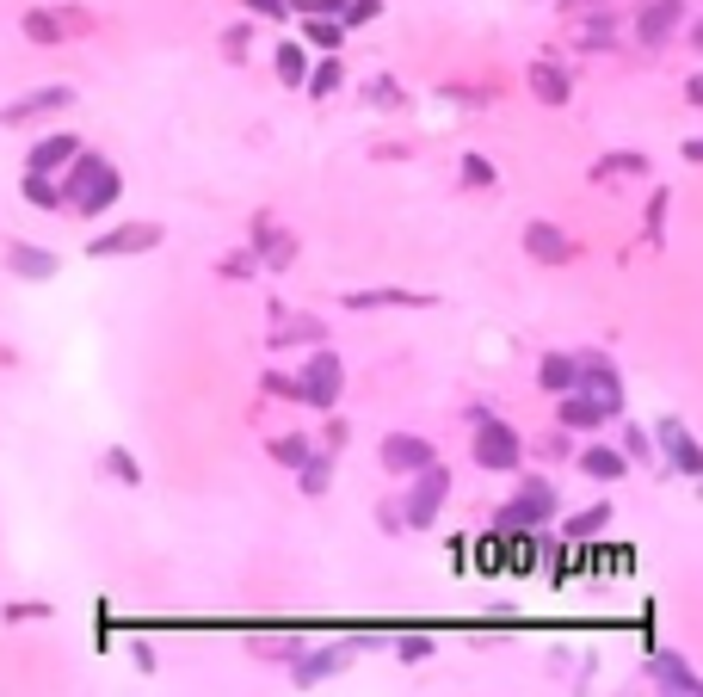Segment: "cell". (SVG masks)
I'll use <instances>...</instances> for the list:
<instances>
[{
	"mask_svg": "<svg viewBox=\"0 0 703 697\" xmlns=\"http://www.w3.org/2000/svg\"><path fill=\"white\" fill-rule=\"evenodd\" d=\"M62 204L68 210H81V216H99V210H111L124 198V173L111 167L105 155H87V149H74V161L62 167Z\"/></svg>",
	"mask_w": 703,
	"mask_h": 697,
	"instance_id": "1",
	"label": "cell"
},
{
	"mask_svg": "<svg viewBox=\"0 0 703 697\" xmlns=\"http://www.w3.org/2000/svg\"><path fill=\"white\" fill-rule=\"evenodd\" d=\"M574 389L592 395L611 420L623 414V377H617V364H611L605 352H580V358H574Z\"/></svg>",
	"mask_w": 703,
	"mask_h": 697,
	"instance_id": "2",
	"label": "cell"
},
{
	"mask_svg": "<svg viewBox=\"0 0 703 697\" xmlns=\"http://www.w3.org/2000/svg\"><path fill=\"white\" fill-rule=\"evenodd\" d=\"M340 395H346V364L333 358V352H315L303 364V377H296V401H309V408H340Z\"/></svg>",
	"mask_w": 703,
	"mask_h": 697,
	"instance_id": "3",
	"label": "cell"
},
{
	"mask_svg": "<svg viewBox=\"0 0 703 697\" xmlns=\"http://www.w3.org/2000/svg\"><path fill=\"white\" fill-rule=\"evenodd\" d=\"M444 494H451V475H444L438 463H420V469H414V482H407V506H401L407 531H426V525L438 519Z\"/></svg>",
	"mask_w": 703,
	"mask_h": 697,
	"instance_id": "4",
	"label": "cell"
},
{
	"mask_svg": "<svg viewBox=\"0 0 703 697\" xmlns=\"http://www.w3.org/2000/svg\"><path fill=\"white\" fill-rule=\"evenodd\" d=\"M518 457H525L518 432H512L506 420L475 414V463H481V469H518Z\"/></svg>",
	"mask_w": 703,
	"mask_h": 697,
	"instance_id": "5",
	"label": "cell"
},
{
	"mask_svg": "<svg viewBox=\"0 0 703 697\" xmlns=\"http://www.w3.org/2000/svg\"><path fill=\"white\" fill-rule=\"evenodd\" d=\"M543 519H555V488L549 482H525V488H518V500L500 506V531H531Z\"/></svg>",
	"mask_w": 703,
	"mask_h": 697,
	"instance_id": "6",
	"label": "cell"
},
{
	"mask_svg": "<svg viewBox=\"0 0 703 697\" xmlns=\"http://www.w3.org/2000/svg\"><path fill=\"white\" fill-rule=\"evenodd\" d=\"M370 648V636H358V642H340V648H315V654H303V660H296V685H327L333 673H346L352 667V654H364Z\"/></svg>",
	"mask_w": 703,
	"mask_h": 697,
	"instance_id": "7",
	"label": "cell"
},
{
	"mask_svg": "<svg viewBox=\"0 0 703 697\" xmlns=\"http://www.w3.org/2000/svg\"><path fill=\"white\" fill-rule=\"evenodd\" d=\"M155 241H161V229H155V223H124V229L99 235L87 253H93V260H124V253H148Z\"/></svg>",
	"mask_w": 703,
	"mask_h": 697,
	"instance_id": "8",
	"label": "cell"
},
{
	"mask_svg": "<svg viewBox=\"0 0 703 697\" xmlns=\"http://www.w3.org/2000/svg\"><path fill=\"white\" fill-rule=\"evenodd\" d=\"M648 679H654L660 691H679V697L703 691V679L691 673V660H679L673 648H648Z\"/></svg>",
	"mask_w": 703,
	"mask_h": 697,
	"instance_id": "9",
	"label": "cell"
},
{
	"mask_svg": "<svg viewBox=\"0 0 703 697\" xmlns=\"http://www.w3.org/2000/svg\"><path fill=\"white\" fill-rule=\"evenodd\" d=\"M654 445H666V457H673V469H679V475H703V451H697V438L685 432V420H679V414H666V420H660V438H654Z\"/></svg>",
	"mask_w": 703,
	"mask_h": 697,
	"instance_id": "10",
	"label": "cell"
},
{
	"mask_svg": "<svg viewBox=\"0 0 703 697\" xmlns=\"http://www.w3.org/2000/svg\"><path fill=\"white\" fill-rule=\"evenodd\" d=\"M74 105V87H37L25 99H13L7 112H0V124H31V118H44V112H68Z\"/></svg>",
	"mask_w": 703,
	"mask_h": 697,
	"instance_id": "11",
	"label": "cell"
},
{
	"mask_svg": "<svg viewBox=\"0 0 703 697\" xmlns=\"http://www.w3.org/2000/svg\"><path fill=\"white\" fill-rule=\"evenodd\" d=\"M679 19H685V0H654V7H642V19H636V38L660 50V44H673Z\"/></svg>",
	"mask_w": 703,
	"mask_h": 697,
	"instance_id": "12",
	"label": "cell"
},
{
	"mask_svg": "<svg viewBox=\"0 0 703 697\" xmlns=\"http://www.w3.org/2000/svg\"><path fill=\"white\" fill-rule=\"evenodd\" d=\"M7 272H13V278H31V284H44V278H56V272H62V260H56L50 247L13 241V247H7Z\"/></svg>",
	"mask_w": 703,
	"mask_h": 697,
	"instance_id": "13",
	"label": "cell"
},
{
	"mask_svg": "<svg viewBox=\"0 0 703 697\" xmlns=\"http://www.w3.org/2000/svg\"><path fill=\"white\" fill-rule=\"evenodd\" d=\"M420 463H432V445H426V438H414V432H389V438H383V469L414 475Z\"/></svg>",
	"mask_w": 703,
	"mask_h": 697,
	"instance_id": "14",
	"label": "cell"
},
{
	"mask_svg": "<svg viewBox=\"0 0 703 697\" xmlns=\"http://www.w3.org/2000/svg\"><path fill=\"white\" fill-rule=\"evenodd\" d=\"M74 149H81V136L56 130V136H44V142H37V149L25 155V173H62V167L74 161Z\"/></svg>",
	"mask_w": 703,
	"mask_h": 697,
	"instance_id": "15",
	"label": "cell"
},
{
	"mask_svg": "<svg viewBox=\"0 0 703 697\" xmlns=\"http://www.w3.org/2000/svg\"><path fill=\"white\" fill-rule=\"evenodd\" d=\"M309 340H327V327H321L315 315H284V309H278V327H272L266 346H309Z\"/></svg>",
	"mask_w": 703,
	"mask_h": 697,
	"instance_id": "16",
	"label": "cell"
},
{
	"mask_svg": "<svg viewBox=\"0 0 703 697\" xmlns=\"http://www.w3.org/2000/svg\"><path fill=\"white\" fill-rule=\"evenodd\" d=\"M555 401H562V408H555V414H562V426H580V432H592V426H605V420H611V414L599 408V401H592V395H580V389L555 395Z\"/></svg>",
	"mask_w": 703,
	"mask_h": 697,
	"instance_id": "17",
	"label": "cell"
},
{
	"mask_svg": "<svg viewBox=\"0 0 703 697\" xmlns=\"http://www.w3.org/2000/svg\"><path fill=\"white\" fill-rule=\"evenodd\" d=\"M525 247H531V260H543V266H555V260H568V235L562 229H555V223H531L525 229Z\"/></svg>",
	"mask_w": 703,
	"mask_h": 697,
	"instance_id": "18",
	"label": "cell"
},
{
	"mask_svg": "<svg viewBox=\"0 0 703 697\" xmlns=\"http://www.w3.org/2000/svg\"><path fill=\"white\" fill-rule=\"evenodd\" d=\"M531 93L543 99V105H568V68H555V62H531Z\"/></svg>",
	"mask_w": 703,
	"mask_h": 697,
	"instance_id": "19",
	"label": "cell"
},
{
	"mask_svg": "<svg viewBox=\"0 0 703 697\" xmlns=\"http://www.w3.org/2000/svg\"><path fill=\"white\" fill-rule=\"evenodd\" d=\"M401 303H432L420 290H346V309H401Z\"/></svg>",
	"mask_w": 703,
	"mask_h": 697,
	"instance_id": "20",
	"label": "cell"
},
{
	"mask_svg": "<svg viewBox=\"0 0 703 697\" xmlns=\"http://www.w3.org/2000/svg\"><path fill=\"white\" fill-rule=\"evenodd\" d=\"M580 469L592 475V482H617V475L629 469V457L611 451V445H592V451H580Z\"/></svg>",
	"mask_w": 703,
	"mask_h": 697,
	"instance_id": "21",
	"label": "cell"
},
{
	"mask_svg": "<svg viewBox=\"0 0 703 697\" xmlns=\"http://www.w3.org/2000/svg\"><path fill=\"white\" fill-rule=\"evenodd\" d=\"M611 525V506H586V512H574V519L562 525V543H586V537H599Z\"/></svg>",
	"mask_w": 703,
	"mask_h": 697,
	"instance_id": "22",
	"label": "cell"
},
{
	"mask_svg": "<svg viewBox=\"0 0 703 697\" xmlns=\"http://www.w3.org/2000/svg\"><path fill=\"white\" fill-rule=\"evenodd\" d=\"M537 383H543L549 395H568V389H574V358H562V352H549V358L537 364Z\"/></svg>",
	"mask_w": 703,
	"mask_h": 697,
	"instance_id": "23",
	"label": "cell"
},
{
	"mask_svg": "<svg viewBox=\"0 0 703 697\" xmlns=\"http://www.w3.org/2000/svg\"><path fill=\"white\" fill-rule=\"evenodd\" d=\"M327 475H333V457H327V451H309L303 463H296V482H303V494H327Z\"/></svg>",
	"mask_w": 703,
	"mask_h": 697,
	"instance_id": "24",
	"label": "cell"
},
{
	"mask_svg": "<svg viewBox=\"0 0 703 697\" xmlns=\"http://www.w3.org/2000/svg\"><path fill=\"white\" fill-rule=\"evenodd\" d=\"M303 19H309V44L315 50H340L346 44V25L340 19H327V13H303Z\"/></svg>",
	"mask_w": 703,
	"mask_h": 697,
	"instance_id": "25",
	"label": "cell"
},
{
	"mask_svg": "<svg viewBox=\"0 0 703 697\" xmlns=\"http://www.w3.org/2000/svg\"><path fill=\"white\" fill-rule=\"evenodd\" d=\"M303 75H309L303 44H278V81H284V87H303Z\"/></svg>",
	"mask_w": 703,
	"mask_h": 697,
	"instance_id": "26",
	"label": "cell"
},
{
	"mask_svg": "<svg viewBox=\"0 0 703 697\" xmlns=\"http://www.w3.org/2000/svg\"><path fill=\"white\" fill-rule=\"evenodd\" d=\"M19 31H25L31 44H44V50H50V44H62V25H56L50 13H25V19H19Z\"/></svg>",
	"mask_w": 703,
	"mask_h": 697,
	"instance_id": "27",
	"label": "cell"
},
{
	"mask_svg": "<svg viewBox=\"0 0 703 697\" xmlns=\"http://www.w3.org/2000/svg\"><path fill=\"white\" fill-rule=\"evenodd\" d=\"M605 173H648V155H636V149H617V155H605L599 167H592V179H605Z\"/></svg>",
	"mask_w": 703,
	"mask_h": 697,
	"instance_id": "28",
	"label": "cell"
},
{
	"mask_svg": "<svg viewBox=\"0 0 703 697\" xmlns=\"http://www.w3.org/2000/svg\"><path fill=\"white\" fill-rule=\"evenodd\" d=\"M19 192H25L37 210H56V204H62V192L50 186V173H25V186H19Z\"/></svg>",
	"mask_w": 703,
	"mask_h": 697,
	"instance_id": "29",
	"label": "cell"
},
{
	"mask_svg": "<svg viewBox=\"0 0 703 697\" xmlns=\"http://www.w3.org/2000/svg\"><path fill=\"white\" fill-rule=\"evenodd\" d=\"M309 451H315V445H309V438H303V432H284V438H272V457H278V463H290V469H296V463H303Z\"/></svg>",
	"mask_w": 703,
	"mask_h": 697,
	"instance_id": "30",
	"label": "cell"
},
{
	"mask_svg": "<svg viewBox=\"0 0 703 697\" xmlns=\"http://www.w3.org/2000/svg\"><path fill=\"white\" fill-rule=\"evenodd\" d=\"M105 469L118 475L124 488H142V469H136V457H130V451H118V445H111V451H105Z\"/></svg>",
	"mask_w": 703,
	"mask_h": 697,
	"instance_id": "31",
	"label": "cell"
},
{
	"mask_svg": "<svg viewBox=\"0 0 703 697\" xmlns=\"http://www.w3.org/2000/svg\"><path fill=\"white\" fill-rule=\"evenodd\" d=\"M611 38H617L611 19H586V25H580V50H605Z\"/></svg>",
	"mask_w": 703,
	"mask_h": 697,
	"instance_id": "32",
	"label": "cell"
},
{
	"mask_svg": "<svg viewBox=\"0 0 703 697\" xmlns=\"http://www.w3.org/2000/svg\"><path fill=\"white\" fill-rule=\"evenodd\" d=\"M303 87H309L315 99H327L333 87H340V62H321V68H315V75H303Z\"/></svg>",
	"mask_w": 703,
	"mask_h": 697,
	"instance_id": "33",
	"label": "cell"
},
{
	"mask_svg": "<svg viewBox=\"0 0 703 697\" xmlns=\"http://www.w3.org/2000/svg\"><path fill=\"white\" fill-rule=\"evenodd\" d=\"M383 7H377V0H346V7H340V25H364V19H377Z\"/></svg>",
	"mask_w": 703,
	"mask_h": 697,
	"instance_id": "34",
	"label": "cell"
},
{
	"mask_svg": "<svg viewBox=\"0 0 703 697\" xmlns=\"http://www.w3.org/2000/svg\"><path fill=\"white\" fill-rule=\"evenodd\" d=\"M290 260H296L290 235H266V266H290Z\"/></svg>",
	"mask_w": 703,
	"mask_h": 697,
	"instance_id": "35",
	"label": "cell"
},
{
	"mask_svg": "<svg viewBox=\"0 0 703 697\" xmlns=\"http://www.w3.org/2000/svg\"><path fill=\"white\" fill-rule=\"evenodd\" d=\"M463 179H469V186H494V167L481 155H463Z\"/></svg>",
	"mask_w": 703,
	"mask_h": 697,
	"instance_id": "36",
	"label": "cell"
},
{
	"mask_svg": "<svg viewBox=\"0 0 703 697\" xmlns=\"http://www.w3.org/2000/svg\"><path fill=\"white\" fill-rule=\"evenodd\" d=\"M370 105H383V112H395V105H401V87H395V81L383 75L377 87H370Z\"/></svg>",
	"mask_w": 703,
	"mask_h": 697,
	"instance_id": "37",
	"label": "cell"
},
{
	"mask_svg": "<svg viewBox=\"0 0 703 697\" xmlns=\"http://www.w3.org/2000/svg\"><path fill=\"white\" fill-rule=\"evenodd\" d=\"M648 451H654V445H648V432H636V426H629V432H623V457H629V463H642Z\"/></svg>",
	"mask_w": 703,
	"mask_h": 697,
	"instance_id": "38",
	"label": "cell"
},
{
	"mask_svg": "<svg viewBox=\"0 0 703 697\" xmlns=\"http://www.w3.org/2000/svg\"><path fill=\"white\" fill-rule=\"evenodd\" d=\"M395 654H401V660H426V654H432V636H401Z\"/></svg>",
	"mask_w": 703,
	"mask_h": 697,
	"instance_id": "39",
	"label": "cell"
},
{
	"mask_svg": "<svg viewBox=\"0 0 703 697\" xmlns=\"http://www.w3.org/2000/svg\"><path fill=\"white\" fill-rule=\"evenodd\" d=\"M247 13H266V19H278V13H290V0H241Z\"/></svg>",
	"mask_w": 703,
	"mask_h": 697,
	"instance_id": "40",
	"label": "cell"
},
{
	"mask_svg": "<svg viewBox=\"0 0 703 697\" xmlns=\"http://www.w3.org/2000/svg\"><path fill=\"white\" fill-rule=\"evenodd\" d=\"M259 389H272V395H284V401H296V383H290V377H266V383H259Z\"/></svg>",
	"mask_w": 703,
	"mask_h": 697,
	"instance_id": "41",
	"label": "cell"
}]
</instances>
